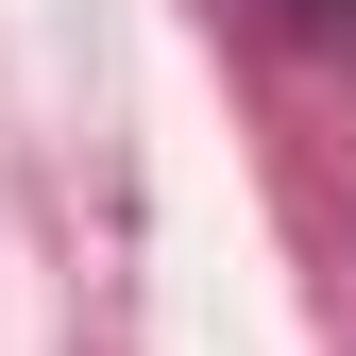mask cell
I'll list each match as a JSON object with an SVG mask.
<instances>
[{
  "label": "cell",
  "instance_id": "obj_1",
  "mask_svg": "<svg viewBox=\"0 0 356 356\" xmlns=\"http://www.w3.org/2000/svg\"><path fill=\"white\" fill-rule=\"evenodd\" d=\"M289 17H356V0H289Z\"/></svg>",
  "mask_w": 356,
  "mask_h": 356
}]
</instances>
